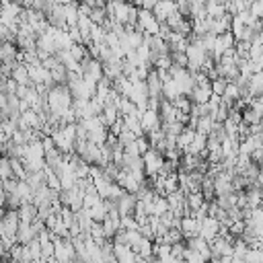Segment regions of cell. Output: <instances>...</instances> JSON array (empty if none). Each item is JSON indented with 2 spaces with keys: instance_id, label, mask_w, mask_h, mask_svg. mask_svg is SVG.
Wrapping results in <instances>:
<instances>
[{
  "instance_id": "3957f363",
  "label": "cell",
  "mask_w": 263,
  "mask_h": 263,
  "mask_svg": "<svg viewBox=\"0 0 263 263\" xmlns=\"http://www.w3.org/2000/svg\"><path fill=\"white\" fill-rule=\"evenodd\" d=\"M136 29L142 33V35H158V29H160V21L152 14V10H146V8H138V18H136Z\"/></svg>"
},
{
  "instance_id": "6da1fadb",
  "label": "cell",
  "mask_w": 263,
  "mask_h": 263,
  "mask_svg": "<svg viewBox=\"0 0 263 263\" xmlns=\"http://www.w3.org/2000/svg\"><path fill=\"white\" fill-rule=\"evenodd\" d=\"M105 12L107 18L117 21L125 27H136V18H138V6L125 0H109L105 4Z\"/></svg>"
},
{
  "instance_id": "8992f818",
  "label": "cell",
  "mask_w": 263,
  "mask_h": 263,
  "mask_svg": "<svg viewBox=\"0 0 263 263\" xmlns=\"http://www.w3.org/2000/svg\"><path fill=\"white\" fill-rule=\"evenodd\" d=\"M140 123H142V129L148 132V134L160 129V115H158V111H154V109L142 111L140 113Z\"/></svg>"
},
{
  "instance_id": "ba28073f",
  "label": "cell",
  "mask_w": 263,
  "mask_h": 263,
  "mask_svg": "<svg viewBox=\"0 0 263 263\" xmlns=\"http://www.w3.org/2000/svg\"><path fill=\"white\" fill-rule=\"evenodd\" d=\"M179 230L183 236L191 238V236H197L199 234V220L191 214H185L181 220H179Z\"/></svg>"
},
{
  "instance_id": "e0dca14e",
  "label": "cell",
  "mask_w": 263,
  "mask_h": 263,
  "mask_svg": "<svg viewBox=\"0 0 263 263\" xmlns=\"http://www.w3.org/2000/svg\"><path fill=\"white\" fill-rule=\"evenodd\" d=\"M226 84H228V80H226V78H222V76L212 78V95L222 97V92L226 90Z\"/></svg>"
},
{
  "instance_id": "9c48e42d",
  "label": "cell",
  "mask_w": 263,
  "mask_h": 263,
  "mask_svg": "<svg viewBox=\"0 0 263 263\" xmlns=\"http://www.w3.org/2000/svg\"><path fill=\"white\" fill-rule=\"evenodd\" d=\"M136 193H123L121 197H117L115 199V208H117V212H119V216H129V214H134V210H136Z\"/></svg>"
},
{
  "instance_id": "277c9868",
  "label": "cell",
  "mask_w": 263,
  "mask_h": 263,
  "mask_svg": "<svg viewBox=\"0 0 263 263\" xmlns=\"http://www.w3.org/2000/svg\"><path fill=\"white\" fill-rule=\"evenodd\" d=\"M142 162H144V175L154 177V175L160 173V168H162V164H164V158H162V154H160L158 150L148 148V150L142 154Z\"/></svg>"
},
{
  "instance_id": "5b68a950",
  "label": "cell",
  "mask_w": 263,
  "mask_h": 263,
  "mask_svg": "<svg viewBox=\"0 0 263 263\" xmlns=\"http://www.w3.org/2000/svg\"><path fill=\"white\" fill-rule=\"evenodd\" d=\"M218 232H220V222H218L216 218L203 216V218L199 220V236H203L208 242H210L212 238H216Z\"/></svg>"
},
{
  "instance_id": "ac0fdd59",
  "label": "cell",
  "mask_w": 263,
  "mask_h": 263,
  "mask_svg": "<svg viewBox=\"0 0 263 263\" xmlns=\"http://www.w3.org/2000/svg\"><path fill=\"white\" fill-rule=\"evenodd\" d=\"M55 4H68V2H72V0H53Z\"/></svg>"
},
{
  "instance_id": "2e32d148",
  "label": "cell",
  "mask_w": 263,
  "mask_h": 263,
  "mask_svg": "<svg viewBox=\"0 0 263 263\" xmlns=\"http://www.w3.org/2000/svg\"><path fill=\"white\" fill-rule=\"evenodd\" d=\"M245 261L247 263H263V247L249 249L247 255H245Z\"/></svg>"
},
{
  "instance_id": "9a60e30c",
  "label": "cell",
  "mask_w": 263,
  "mask_h": 263,
  "mask_svg": "<svg viewBox=\"0 0 263 263\" xmlns=\"http://www.w3.org/2000/svg\"><path fill=\"white\" fill-rule=\"evenodd\" d=\"M261 115L255 111V109H251V107H247V109H242V121L247 123V125H257V123H261Z\"/></svg>"
},
{
  "instance_id": "7c38bea8",
  "label": "cell",
  "mask_w": 263,
  "mask_h": 263,
  "mask_svg": "<svg viewBox=\"0 0 263 263\" xmlns=\"http://www.w3.org/2000/svg\"><path fill=\"white\" fill-rule=\"evenodd\" d=\"M261 92H263V70L249 76V95L255 99V97H259Z\"/></svg>"
},
{
  "instance_id": "30bf717a",
  "label": "cell",
  "mask_w": 263,
  "mask_h": 263,
  "mask_svg": "<svg viewBox=\"0 0 263 263\" xmlns=\"http://www.w3.org/2000/svg\"><path fill=\"white\" fill-rule=\"evenodd\" d=\"M203 8H205V16H210V18H218V16L226 14V4L222 0H205Z\"/></svg>"
},
{
  "instance_id": "4fadbf2b",
  "label": "cell",
  "mask_w": 263,
  "mask_h": 263,
  "mask_svg": "<svg viewBox=\"0 0 263 263\" xmlns=\"http://www.w3.org/2000/svg\"><path fill=\"white\" fill-rule=\"evenodd\" d=\"M189 97H191L193 103H208V99L212 97V86H197V84H193Z\"/></svg>"
},
{
  "instance_id": "8fae6325",
  "label": "cell",
  "mask_w": 263,
  "mask_h": 263,
  "mask_svg": "<svg viewBox=\"0 0 263 263\" xmlns=\"http://www.w3.org/2000/svg\"><path fill=\"white\" fill-rule=\"evenodd\" d=\"M245 195H247V205H249V208H259V203H261V199H263V189L253 183V185H249V187L245 189Z\"/></svg>"
},
{
  "instance_id": "52a82bcc",
  "label": "cell",
  "mask_w": 263,
  "mask_h": 263,
  "mask_svg": "<svg viewBox=\"0 0 263 263\" xmlns=\"http://www.w3.org/2000/svg\"><path fill=\"white\" fill-rule=\"evenodd\" d=\"M173 12H177V2H175V0H156V4H154V8H152V14H154L160 23H164Z\"/></svg>"
},
{
  "instance_id": "d6986e66",
  "label": "cell",
  "mask_w": 263,
  "mask_h": 263,
  "mask_svg": "<svg viewBox=\"0 0 263 263\" xmlns=\"http://www.w3.org/2000/svg\"><path fill=\"white\" fill-rule=\"evenodd\" d=\"M125 2H129V0H125Z\"/></svg>"
},
{
  "instance_id": "7a4b0ae2",
  "label": "cell",
  "mask_w": 263,
  "mask_h": 263,
  "mask_svg": "<svg viewBox=\"0 0 263 263\" xmlns=\"http://www.w3.org/2000/svg\"><path fill=\"white\" fill-rule=\"evenodd\" d=\"M185 55H187V70L189 72H199L203 60L208 58V51L203 49V45L197 37H191L187 47H185Z\"/></svg>"
},
{
  "instance_id": "5bb4252c",
  "label": "cell",
  "mask_w": 263,
  "mask_h": 263,
  "mask_svg": "<svg viewBox=\"0 0 263 263\" xmlns=\"http://www.w3.org/2000/svg\"><path fill=\"white\" fill-rule=\"evenodd\" d=\"M12 78L21 84V86H29V82H31V76H29V68L25 66V64H16L14 68H12Z\"/></svg>"
}]
</instances>
